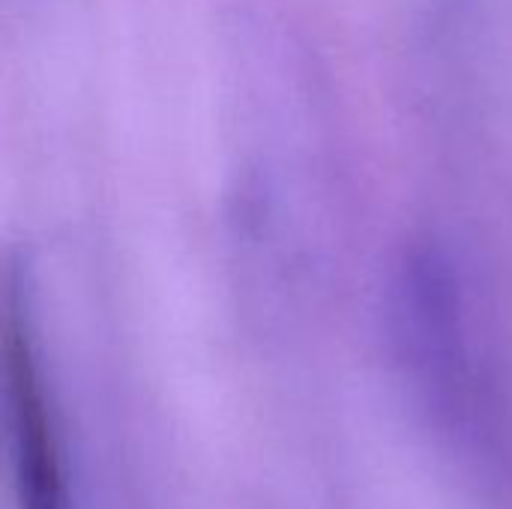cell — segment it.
Wrapping results in <instances>:
<instances>
[{"instance_id": "obj_1", "label": "cell", "mask_w": 512, "mask_h": 509, "mask_svg": "<svg viewBox=\"0 0 512 509\" xmlns=\"http://www.w3.org/2000/svg\"><path fill=\"white\" fill-rule=\"evenodd\" d=\"M6 408L15 509H75L54 402L15 315L6 327Z\"/></svg>"}]
</instances>
